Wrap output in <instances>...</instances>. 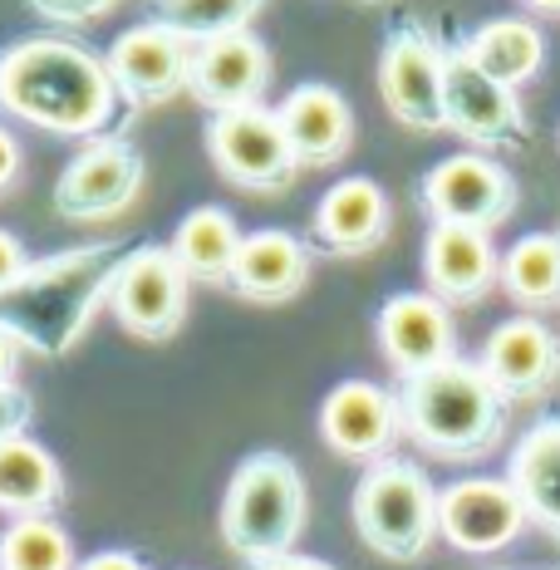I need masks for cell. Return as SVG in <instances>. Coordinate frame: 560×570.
Masks as SVG:
<instances>
[{"mask_svg":"<svg viewBox=\"0 0 560 570\" xmlns=\"http://www.w3.org/2000/svg\"><path fill=\"white\" fill-rule=\"evenodd\" d=\"M124 256L128 242H89L30 261L26 276L0 291V330L35 360H65L85 340L99 305H109L114 271Z\"/></svg>","mask_w":560,"mask_h":570,"instance_id":"6da1fadb","label":"cell"},{"mask_svg":"<svg viewBox=\"0 0 560 570\" xmlns=\"http://www.w3.org/2000/svg\"><path fill=\"white\" fill-rule=\"evenodd\" d=\"M0 109L35 128L94 138L114 124L118 89L109 65L65 35H30L0 50Z\"/></svg>","mask_w":560,"mask_h":570,"instance_id":"7a4b0ae2","label":"cell"},{"mask_svg":"<svg viewBox=\"0 0 560 570\" xmlns=\"http://www.w3.org/2000/svg\"><path fill=\"white\" fill-rule=\"evenodd\" d=\"M511 403L472 360H448L399 384V419L403 433L433 458L468 462L502 443Z\"/></svg>","mask_w":560,"mask_h":570,"instance_id":"3957f363","label":"cell"},{"mask_svg":"<svg viewBox=\"0 0 560 570\" xmlns=\"http://www.w3.org/2000/svg\"><path fill=\"white\" fill-rule=\"evenodd\" d=\"M305 531V478L285 453L266 448L232 472L222 497V541L246 566L291 556Z\"/></svg>","mask_w":560,"mask_h":570,"instance_id":"277c9868","label":"cell"},{"mask_svg":"<svg viewBox=\"0 0 560 570\" xmlns=\"http://www.w3.org/2000/svg\"><path fill=\"white\" fill-rule=\"evenodd\" d=\"M354 531L384 561H419L438 541V487L409 458H379L354 487Z\"/></svg>","mask_w":560,"mask_h":570,"instance_id":"5b68a950","label":"cell"},{"mask_svg":"<svg viewBox=\"0 0 560 570\" xmlns=\"http://www.w3.org/2000/svg\"><path fill=\"white\" fill-rule=\"evenodd\" d=\"M443 59L448 45L428 20H399L379 55V94L389 114L413 134L443 128Z\"/></svg>","mask_w":560,"mask_h":570,"instance_id":"8992f818","label":"cell"},{"mask_svg":"<svg viewBox=\"0 0 560 570\" xmlns=\"http://www.w3.org/2000/svg\"><path fill=\"white\" fill-rule=\"evenodd\" d=\"M207 158L217 163L226 183L246 187V193H291L301 177V163H295L276 109H261V104L236 114H212Z\"/></svg>","mask_w":560,"mask_h":570,"instance_id":"52a82bcc","label":"cell"},{"mask_svg":"<svg viewBox=\"0 0 560 570\" xmlns=\"http://www.w3.org/2000/svg\"><path fill=\"white\" fill-rule=\"evenodd\" d=\"M187 271L177 266L168 246H128V256L114 271L109 311L138 340H173L187 320Z\"/></svg>","mask_w":560,"mask_h":570,"instance_id":"ba28073f","label":"cell"},{"mask_svg":"<svg viewBox=\"0 0 560 570\" xmlns=\"http://www.w3.org/2000/svg\"><path fill=\"white\" fill-rule=\"evenodd\" d=\"M443 128L477 148H527L531 124L517 104V89L487 79L462 45H448L443 59Z\"/></svg>","mask_w":560,"mask_h":570,"instance_id":"9c48e42d","label":"cell"},{"mask_svg":"<svg viewBox=\"0 0 560 570\" xmlns=\"http://www.w3.org/2000/svg\"><path fill=\"white\" fill-rule=\"evenodd\" d=\"M143 163L138 142L128 138H94L85 153L69 158V168L55 183V212L69 222H109L118 212L134 207L143 193Z\"/></svg>","mask_w":560,"mask_h":570,"instance_id":"30bf717a","label":"cell"},{"mask_svg":"<svg viewBox=\"0 0 560 570\" xmlns=\"http://www.w3.org/2000/svg\"><path fill=\"white\" fill-rule=\"evenodd\" d=\"M423 207L433 227H472L492 236V227H502L517 207V183L502 163L482 158V153H458V158L428 168Z\"/></svg>","mask_w":560,"mask_h":570,"instance_id":"8fae6325","label":"cell"},{"mask_svg":"<svg viewBox=\"0 0 560 570\" xmlns=\"http://www.w3.org/2000/svg\"><path fill=\"white\" fill-rule=\"evenodd\" d=\"M527 531V507L507 478H462L438 492V537L462 556L507 551Z\"/></svg>","mask_w":560,"mask_h":570,"instance_id":"7c38bea8","label":"cell"},{"mask_svg":"<svg viewBox=\"0 0 560 570\" xmlns=\"http://www.w3.org/2000/svg\"><path fill=\"white\" fill-rule=\"evenodd\" d=\"M104 65H109V79L128 109L134 114L158 109V104H168L187 89L193 45L183 35H173L168 26H158V20H148V26H134L118 35Z\"/></svg>","mask_w":560,"mask_h":570,"instance_id":"4fadbf2b","label":"cell"},{"mask_svg":"<svg viewBox=\"0 0 560 570\" xmlns=\"http://www.w3.org/2000/svg\"><path fill=\"white\" fill-rule=\"evenodd\" d=\"M403 419H399V394L369 379H344L320 403V438L335 448L340 458L354 462H379L399 443Z\"/></svg>","mask_w":560,"mask_h":570,"instance_id":"5bb4252c","label":"cell"},{"mask_svg":"<svg viewBox=\"0 0 560 570\" xmlns=\"http://www.w3.org/2000/svg\"><path fill=\"white\" fill-rule=\"evenodd\" d=\"M266 85H271V50L256 40L252 30L193 45L187 89H193V99L202 104V109H212V114L256 109Z\"/></svg>","mask_w":560,"mask_h":570,"instance_id":"9a60e30c","label":"cell"},{"mask_svg":"<svg viewBox=\"0 0 560 570\" xmlns=\"http://www.w3.org/2000/svg\"><path fill=\"white\" fill-rule=\"evenodd\" d=\"M379 350L399 370V379L423 374L433 364L458 360V335H452V315L438 295L428 291H399L379 305Z\"/></svg>","mask_w":560,"mask_h":570,"instance_id":"2e32d148","label":"cell"},{"mask_svg":"<svg viewBox=\"0 0 560 570\" xmlns=\"http://www.w3.org/2000/svg\"><path fill=\"white\" fill-rule=\"evenodd\" d=\"M477 364H482V374L492 379L497 394L507 403L541 399L560 379V340L541 325V320L517 315V320H502V325L487 335L482 360Z\"/></svg>","mask_w":560,"mask_h":570,"instance_id":"e0dca14e","label":"cell"},{"mask_svg":"<svg viewBox=\"0 0 560 570\" xmlns=\"http://www.w3.org/2000/svg\"><path fill=\"white\" fill-rule=\"evenodd\" d=\"M423 276L428 295L443 305H477L497 281H502V261L487 232L472 227H433L423 242Z\"/></svg>","mask_w":560,"mask_h":570,"instance_id":"ac0fdd59","label":"cell"},{"mask_svg":"<svg viewBox=\"0 0 560 570\" xmlns=\"http://www.w3.org/2000/svg\"><path fill=\"white\" fill-rule=\"evenodd\" d=\"M301 168H330L354 142V109L335 85H301L276 109Z\"/></svg>","mask_w":560,"mask_h":570,"instance_id":"d6986e66","label":"cell"},{"mask_svg":"<svg viewBox=\"0 0 560 570\" xmlns=\"http://www.w3.org/2000/svg\"><path fill=\"white\" fill-rule=\"evenodd\" d=\"M389 236V197L374 177H340L315 207V242L330 256H364Z\"/></svg>","mask_w":560,"mask_h":570,"instance_id":"ffe728a7","label":"cell"},{"mask_svg":"<svg viewBox=\"0 0 560 570\" xmlns=\"http://www.w3.org/2000/svg\"><path fill=\"white\" fill-rule=\"evenodd\" d=\"M310 281V252L301 236L281 232V227H266V232H252L236 252V266H232V291L242 301H256V305H281V301H295Z\"/></svg>","mask_w":560,"mask_h":570,"instance_id":"44dd1931","label":"cell"},{"mask_svg":"<svg viewBox=\"0 0 560 570\" xmlns=\"http://www.w3.org/2000/svg\"><path fill=\"white\" fill-rule=\"evenodd\" d=\"M507 482L517 487L527 521H536L546 537L560 541V413L521 433V443L511 448L507 462Z\"/></svg>","mask_w":560,"mask_h":570,"instance_id":"7402d4cb","label":"cell"},{"mask_svg":"<svg viewBox=\"0 0 560 570\" xmlns=\"http://www.w3.org/2000/svg\"><path fill=\"white\" fill-rule=\"evenodd\" d=\"M65 507V472L55 453L35 438H10L0 443V512L10 517H50Z\"/></svg>","mask_w":560,"mask_h":570,"instance_id":"603a6c76","label":"cell"},{"mask_svg":"<svg viewBox=\"0 0 560 570\" xmlns=\"http://www.w3.org/2000/svg\"><path fill=\"white\" fill-rule=\"evenodd\" d=\"M242 227L226 207H193L177 222L168 252L177 256V266L187 271V281H207V285H232V266L242 252Z\"/></svg>","mask_w":560,"mask_h":570,"instance_id":"cb8c5ba5","label":"cell"},{"mask_svg":"<svg viewBox=\"0 0 560 570\" xmlns=\"http://www.w3.org/2000/svg\"><path fill=\"white\" fill-rule=\"evenodd\" d=\"M462 50L477 69H482L487 79H497V85L517 89L527 85L536 69L546 65V40L541 30L527 26V20L507 16V20H487V26H477L468 40H462Z\"/></svg>","mask_w":560,"mask_h":570,"instance_id":"d4e9b609","label":"cell"},{"mask_svg":"<svg viewBox=\"0 0 560 570\" xmlns=\"http://www.w3.org/2000/svg\"><path fill=\"white\" fill-rule=\"evenodd\" d=\"M502 285L517 305L527 311H546L560 305V236L551 232H531L502 261Z\"/></svg>","mask_w":560,"mask_h":570,"instance_id":"484cf974","label":"cell"},{"mask_svg":"<svg viewBox=\"0 0 560 570\" xmlns=\"http://www.w3.org/2000/svg\"><path fill=\"white\" fill-rule=\"evenodd\" d=\"M266 0H153V20L183 35L187 45H207L222 35H242Z\"/></svg>","mask_w":560,"mask_h":570,"instance_id":"4316f807","label":"cell"},{"mask_svg":"<svg viewBox=\"0 0 560 570\" xmlns=\"http://www.w3.org/2000/svg\"><path fill=\"white\" fill-rule=\"evenodd\" d=\"M0 570H75V541L55 517H20L0 531Z\"/></svg>","mask_w":560,"mask_h":570,"instance_id":"83f0119b","label":"cell"},{"mask_svg":"<svg viewBox=\"0 0 560 570\" xmlns=\"http://www.w3.org/2000/svg\"><path fill=\"white\" fill-rule=\"evenodd\" d=\"M35 16L55 20V26H89V20H99L104 10H114L118 0H26Z\"/></svg>","mask_w":560,"mask_h":570,"instance_id":"f1b7e54d","label":"cell"},{"mask_svg":"<svg viewBox=\"0 0 560 570\" xmlns=\"http://www.w3.org/2000/svg\"><path fill=\"white\" fill-rule=\"evenodd\" d=\"M30 419H35V399L20 384H0V443L26 438Z\"/></svg>","mask_w":560,"mask_h":570,"instance_id":"f546056e","label":"cell"},{"mask_svg":"<svg viewBox=\"0 0 560 570\" xmlns=\"http://www.w3.org/2000/svg\"><path fill=\"white\" fill-rule=\"evenodd\" d=\"M26 266H30V256H26V246H20V236L0 227V291H10V285L26 276Z\"/></svg>","mask_w":560,"mask_h":570,"instance_id":"4dcf8cb0","label":"cell"},{"mask_svg":"<svg viewBox=\"0 0 560 570\" xmlns=\"http://www.w3.org/2000/svg\"><path fill=\"white\" fill-rule=\"evenodd\" d=\"M75 570H148V566H143V556H134V551H94L89 561H79Z\"/></svg>","mask_w":560,"mask_h":570,"instance_id":"1f68e13d","label":"cell"},{"mask_svg":"<svg viewBox=\"0 0 560 570\" xmlns=\"http://www.w3.org/2000/svg\"><path fill=\"white\" fill-rule=\"evenodd\" d=\"M16 173H20V142L0 128V193L16 183Z\"/></svg>","mask_w":560,"mask_h":570,"instance_id":"d6a6232c","label":"cell"},{"mask_svg":"<svg viewBox=\"0 0 560 570\" xmlns=\"http://www.w3.org/2000/svg\"><path fill=\"white\" fill-rule=\"evenodd\" d=\"M246 570H335L330 561H315V556H276V561H256V566H246Z\"/></svg>","mask_w":560,"mask_h":570,"instance_id":"836d02e7","label":"cell"},{"mask_svg":"<svg viewBox=\"0 0 560 570\" xmlns=\"http://www.w3.org/2000/svg\"><path fill=\"white\" fill-rule=\"evenodd\" d=\"M16 354H20V344L0 330V384H16Z\"/></svg>","mask_w":560,"mask_h":570,"instance_id":"e575fe53","label":"cell"},{"mask_svg":"<svg viewBox=\"0 0 560 570\" xmlns=\"http://www.w3.org/2000/svg\"><path fill=\"white\" fill-rule=\"evenodd\" d=\"M531 10H546V16H560V0H527Z\"/></svg>","mask_w":560,"mask_h":570,"instance_id":"d590c367","label":"cell"},{"mask_svg":"<svg viewBox=\"0 0 560 570\" xmlns=\"http://www.w3.org/2000/svg\"><path fill=\"white\" fill-rule=\"evenodd\" d=\"M360 6H379V0H360Z\"/></svg>","mask_w":560,"mask_h":570,"instance_id":"8d00e7d4","label":"cell"},{"mask_svg":"<svg viewBox=\"0 0 560 570\" xmlns=\"http://www.w3.org/2000/svg\"><path fill=\"white\" fill-rule=\"evenodd\" d=\"M556 236H560V232H556Z\"/></svg>","mask_w":560,"mask_h":570,"instance_id":"74e56055","label":"cell"}]
</instances>
